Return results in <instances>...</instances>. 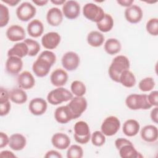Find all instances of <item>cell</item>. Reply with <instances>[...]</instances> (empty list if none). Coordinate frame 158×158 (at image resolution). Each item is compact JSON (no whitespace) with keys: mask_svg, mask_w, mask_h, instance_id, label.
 <instances>
[{"mask_svg":"<svg viewBox=\"0 0 158 158\" xmlns=\"http://www.w3.org/2000/svg\"><path fill=\"white\" fill-rule=\"evenodd\" d=\"M56 56L53 52L48 50L44 51L33 63L32 70L37 77H44L49 73L51 67L56 62Z\"/></svg>","mask_w":158,"mask_h":158,"instance_id":"1","label":"cell"},{"mask_svg":"<svg viewBox=\"0 0 158 158\" xmlns=\"http://www.w3.org/2000/svg\"><path fill=\"white\" fill-rule=\"evenodd\" d=\"M130 61L128 59L122 55L116 56L109 67V75L114 81L119 83V78L121 73L130 69Z\"/></svg>","mask_w":158,"mask_h":158,"instance_id":"2","label":"cell"},{"mask_svg":"<svg viewBox=\"0 0 158 158\" xmlns=\"http://www.w3.org/2000/svg\"><path fill=\"white\" fill-rule=\"evenodd\" d=\"M125 104L131 110H146L152 107L148 101V95L144 94H131L128 95L125 99Z\"/></svg>","mask_w":158,"mask_h":158,"instance_id":"3","label":"cell"},{"mask_svg":"<svg viewBox=\"0 0 158 158\" xmlns=\"http://www.w3.org/2000/svg\"><path fill=\"white\" fill-rule=\"evenodd\" d=\"M73 94L66 88L59 87L51 91L48 96L47 100L52 105H58L63 102H67L73 98Z\"/></svg>","mask_w":158,"mask_h":158,"instance_id":"4","label":"cell"},{"mask_svg":"<svg viewBox=\"0 0 158 158\" xmlns=\"http://www.w3.org/2000/svg\"><path fill=\"white\" fill-rule=\"evenodd\" d=\"M75 140L80 144L87 143L90 138L91 134L88 123L84 121L77 122L74 125Z\"/></svg>","mask_w":158,"mask_h":158,"instance_id":"5","label":"cell"},{"mask_svg":"<svg viewBox=\"0 0 158 158\" xmlns=\"http://www.w3.org/2000/svg\"><path fill=\"white\" fill-rule=\"evenodd\" d=\"M83 14L87 19L96 23L101 20L105 15L103 9L93 3L86 4L83 8Z\"/></svg>","mask_w":158,"mask_h":158,"instance_id":"6","label":"cell"},{"mask_svg":"<svg viewBox=\"0 0 158 158\" xmlns=\"http://www.w3.org/2000/svg\"><path fill=\"white\" fill-rule=\"evenodd\" d=\"M120 127L119 119L115 116H109L103 121L101 129V132L107 136L114 135L118 131Z\"/></svg>","mask_w":158,"mask_h":158,"instance_id":"7","label":"cell"},{"mask_svg":"<svg viewBox=\"0 0 158 158\" xmlns=\"http://www.w3.org/2000/svg\"><path fill=\"white\" fill-rule=\"evenodd\" d=\"M36 10L34 6L28 2H22L16 9L17 18L23 22L31 19L36 14Z\"/></svg>","mask_w":158,"mask_h":158,"instance_id":"8","label":"cell"},{"mask_svg":"<svg viewBox=\"0 0 158 158\" xmlns=\"http://www.w3.org/2000/svg\"><path fill=\"white\" fill-rule=\"evenodd\" d=\"M67 106L69 107L75 119L80 117L82 113L86 109L87 101L83 96H76L70 100Z\"/></svg>","mask_w":158,"mask_h":158,"instance_id":"9","label":"cell"},{"mask_svg":"<svg viewBox=\"0 0 158 158\" xmlns=\"http://www.w3.org/2000/svg\"><path fill=\"white\" fill-rule=\"evenodd\" d=\"M62 64L63 67L67 70H75L80 64V57L75 52H67L62 57Z\"/></svg>","mask_w":158,"mask_h":158,"instance_id":"10","label":"cell"},{"mask_svg":"<svg viewBox=\"0 0 158 158\" xmlns=\"http://www.w3.org/2000/svg\"><path fill=\"white\" fill-rule=\"evenodd\" d=\"M62 12L68 19L72 20L77 18L80 13V4L75 1H66L62 6Z\"/></svg>","mask_w":158,"mask_h":158,"instance_id":"11","label":"cell"},{"mask_svg":"<svg viewBox=\"0 0 158 158\" xmlns=\"http://www.w3.org/2000/svg\"><path fill=\"white\" fill-rule=\"evenodd\" d=\"M60 42V35L54 31L48 32L44 34L41 38V43L43 47L48 49H55Z\"/></svg>","mask_w":158,"mask_h":158,"instance_id":"12","label":"cell"},{"mask_svg":"<svg viewBox=\"0 0 158 158\" xmlns=\"http://www.w3.org/2000/svg\"><path fill=\"white\" fill-rule=\"evenodd\" d=\"M126 20L131 23H137L143 18V10L141 8L136 5H131L125 10Z\"/></svg>","mask_w":158,"mask_h":158,"instance_id":"13","label":"cell"},{"mask_svg":"<svg viewBox=\"0 0 158 158\" xmlns=\"http://www.w3.org/2000/svg\"><path fill=\"white\" fill-rule=\"evenodd\" d=\"M54 118L58 123L62 124L67 123L70 120L75 119L73 114L67 105L57 107L54 112Z\"/></svg>","mask_w":158,"mask_h":158,"instance_id":"14","label":"cell"},{"mask_svg":"<svg viewBox=\"0 0 158 158\" xmlns=\"http://www.w3.org/2000/svg\"><path fill=\"white\" fill-rule=\"evenodd\" d=\"M47 102L41 98H36L31 99L28 105L30 112L35 115H41L45 113L47 109Z\"/></svg>","mask_w":158,"mask_h":158,"instance_id":"15","label":"cell"},{"mask_svg":"<svg viewBox=\"0 0 158 158\" xmlns=\"http://www.w3.org/2000/svg\"><path fill=\"white\" fill-rule=\"evenodd\" d=\"M23 67V62L21 58L17 56H9L6 62V71L11 75L19 73Z\"/></svg>","mask_w":158,"mask_h":158,"instance_id":"16","label":"cell"},{"mask_svg":"<svg viewBox=\"0 0 158 158\" xmlns=\"http://www.w3.org/2000/svg\"><path fill=\"white\" fill-rule=\"evenodd\" d=\"M26 36L25 30L21 26L13 25L6 31V36L11 41H18L25 39Z\"/></svg>","mask_w":158,"mask_h":158,"instance_id":"17","label":"cell"},{"mask_svg":"<svg viewBox=\"0 0 158 158\" xmlns=\"http://www.w3.org/2000/svg\"><path fill=\"white\" fill-rule=\"evenodd\" d=\"M50 80L51 83L57 87L64 86L67 81L68 74L62 69H57L51 75Z\"/></svg>","mask_w":158,"mask_h":158,"instance_id":"18","label":"cell"},{"mask_svg":"<svg viewBox=\"0 0 158 158\" xmlns=\"http://www.w3.org/2000/svg\"><path fill=\"white\" fill-rule=\"evenodd\" d=\"M51 143L56 148L63 150L69 148L70 144V139L65 133H57L52 136Z\"/></svg>","mask_w":158,"mask_h":158,"instance_id":"19","label":"cell"},{"mask_svg":"<svg viewBox=\"0 0 158 158\" xmlns=\"http://www.w3.org/2000/svg\"><path fill=\"white\" fill-rule=\"evenodd\" d=\"M17 83L20 88L29 89L34 86L35 80L30 72L24 71L19 75L17 78Z\"/></svg>","mask_w":158,"mask_h":158,"instance_id":"20","label":"cell"},{"mask_svg":"<svg viewBox=\"0 0 158 158\" xmlns=\"http://www.w3.org/2000/svg\"><path fill=\"white\" fill-rule=\"evenodd\" d=\"M141 136L142 139L146 142H155L158 138V130L157 127L152 125L144 126L141 130Z\"/></svg>","mask_w":158,"mask_h":158,"instance_id":"21","label":"cell"},{"mask_svg":"<svg viewBox=\"0 0 158 158\" xmlns=\"http://www.w3.org/2000/svg\"><path fill=\"white\" fill-rule=\"evenodd\" d=\"M46 20L48 23L52 26L57 27L59 25L63 20V14L61 10L57 7L51 8L47 13Z\"/></svg>","mask_w":158,"mask_h":158,"instance_id":"22","label":"cell"},{"mask_svg":"<svg viewBox=\"0 0 158 158\" xmlns=\"http://www.w3.org/2000/svg\"><path fill=\"white\" fill-rule=\"evenodd\" d=\"M27 139L25 137L20 133L12 135L9 138V146L14 151L22 150L26 146Z\"/></svg>","mask_w":158,"mask_h":158,"instance_id":"23","label":"cell"},{"mask_svg":"<svg viewBox=\"0 0 158 158\" xmlns=\"http://www.w3.org/2000/svg\"><path fill=\"white\" fill-rule=\"evenodd\" d=\"M140 125L138 122L134 119H128L125 122L122 131L127 136H134L136 135L139 130Z\"/></svg>","mask_w":158,"mask_h":158,"instance_id":"24","label":"cell"},{"mask_svg":"<svg viewBox=\"0 0 158 158\" xmlns=\"http://www.w3.org/2000/svg\"><path fill=\"white\" fill-rule=\"evenodd\" d=\"M9 93L2 88H1L0 92V115L4 116L7 115L10 110V103Z\"/></svg>","mask_w":158,"mask_h":158,"instance_id":"25","label":"cell"},{"mask_svg":"<svg viewBox=\"0 0 158 158\" xmlns=\"http://www.w3.org/2000/svg\"><path fill=\"white\" fill-rule=\"evenodd\" d=\"M44 31V26L43 23L38 20L35 19L31 20L27 26V31L30 36L33 38L40 36Z\"/></svg>","mask_w":158,"mask_h":158,"instance_id":"26","label":"cell"},{"mask_svg":"<svg viewBox=\"0 0 158 158\" xmlns=\"http://www.w3.org/2000/svg\"><path fill=\"white\" fill-rule=\"evenodd\" d=\"M118 150L119 151L120 156L122 158L143 157V156L135 149L132 143L125 144Z\"/></svg>","mask_w":158,"mask_h":158,"instance_id":"27","label":"cell"},{"mask_svg":"<svg viewBox=\"0 0 158 158\" xmlns=\"http://www.w3.org/2000/svg\"><path fill=\"white\" fill-rule=\"evenodd\" d=\"M28 54V48L27 45L24 43H17L10 48L7 52V56H17L20 58H22Z\"/></svg>","mask_w":158,"mask_h":158,"instance_id":"28","label":"cell"},{"mask_svg":"<svg viewBox=\"0 0 158 158\" xmlns=\"http://www.w3.org/2000/svg\"><path fill=\"white\" fill-rule=\"evenodd\" d=\"M10 99L14 103L22 104L27 101V93L20 88H14L9 93Z\"/></svg>","mask_w":158,"mask_h":158,"instance_id":"29","label":"cell"},{"mask_svg":"<svg viewBox=\"0 0 158 158\" xmlns=\"http://www.w3.org/2000/svg\"><path fill=\"white\" fill-rule=\"evenodd\" d=\"M121 48L122 46L120 41L115 38H109L104 44V49L110 55L118 53L121 50Z\"/></svg>","mask_w":158,"mask_h":158,"instance_id":"30","label":"cell"},{"mask_svg":"<svg viewBox=\"0 0 158 158\" xmlns=\"http://www.w3.org/2000/svg\"><path fill=\"white\" fill-rule=\"evenodd\" d=\"M104 41V35L98 31H91L87 36V42L93 47L101 46L103 44Z\"/></svg>","mask_w":158,"mask_h":158,"instance_id":"31","label":"cell"},{"mask_svg":"<svg viewBox=\"0 0 158 158\" xmlns=\"http://www.w3.org/2000/svg\"><path fill=\"white\" fill-rule=\"evenodd\" d=\"M119 83L127 88H131L136 84V78L131 72L127 70L121 73Z\"/></svg>","mask_w":158,"mask_h":158,"instance_id":"32","label":"cell"},{"mask_svg":"<svg viewBox=\"0 0 158 158\" xmlns=\"http://www.w3.org/2000/svg\"><path fill=\"white\" fill-rule=\"evenodd\" d=\"M97 27L99 31L106 33L111 30L114 26V20L110 14H105L103 19L96 23Z\"/></svg>","mask_w":158,"mask_h":158,"instance_id":"33","label":"cell"},{"mask_svg":"<svg viewBox=\"0 0 158 158\" xmlns=\"http://www.w3.org/2000/svg\"><path fill=\"white\" fill-rule=\"evenodd\" d=\"M70 89L72 94H74L76 96H83L86 91L85 84L79 80L73 81L71 84Z\"/></svg>","mask_w":158,"mask_h":158,"instance_id":"34","label":"cell"},{"mask_svg":"<svg viewBox=\"0 0 158 158\" xmlns=\"http://www.w3.org/2000/svg\"><path fill=\"white\" fill-rule=\"evenodd\" d=\"M28 46V54L29 56H36L40 50V44L35 40L32 39L27 38L24 40L23 41Z\"/></svg>","mask_w":158,"mask_h":158,"instance_id":"35","label":"cell"},{"mask_svg":"<svg viewBox=\"0 0 158 158\" xmlns=\"http://www.w3.org/2000/svg\"><path fill=\"white\" fill-rule=\"evenodd\" d=\"M154 80L151 77H146L142 79L139 83V88L143 92L152 90L155 86Z\"/></svg>","mask_w":158,"mask_h":158,"instance_id":"36","label":"cell"},{"mask_svg":"<svg viewBox=\"0 0 158 158\" xmlns=\"http://www.w3.org/2000/svg\"><path fill=\"white\" fill-rule=\"evenodd\" d=\"M83 156V151L81 146L73 144L69 147L67 151L68 158H81Z\"/></svg>","mask_w":158,"mask_h":158,"instance_id":"37","label":"cell"},{"mask_svg":"<svg viewBox=\"0 0 158 158\" xmlns=\"http://www.w3.org/2000/svg\"><path fill=\"white\" fill-rule=\"evenodd\" d=\"M91 139L93 144L98 147L102 146L106 142L105 135L99 131H95L93 132Z\"/></svg>","mask_w":158,"mask_h":158,"instance_id":"38","label":"cell"},{"mask_svg":"<svg viewBox=\"0 0 158 158\" xmlns=\"http://www.w3.org/2000/svg\"><path fill=\"white\" fill-rule=\"evenodd\" d=\"M9 20V11L8 8L0 4V27H3L6 26Z\"/></svg>","mask_w":158,"mask_h":158,"instance_id":"39","label":"cell"},{"mask_svg":"<svg viewBox=\"0 0 158 158\" xmlns=\"http://www.w3.org/2000/svg\"><path fill=\"white\" fill-rule=\"evenodd\" d=\"M147 31L152 36H157L158 35V19L152 18L149 20L146 26Z\"/></svg>","mask_w":158,"mask_h":158,"instance_id":"40","label":"cell"},{"mask_svg":"<svg viewBox=\"0 0 158 158\" xmlns=\"http://www.w3.org/2000/svg\"><path fill=\"white\" fill-rule=\"evenodd\" d=\"M148 99L152 106L157 107L158 106V91H153L148 96Z\"/></svg>","mask_w":158,"mask_h":158,"instance_id":"41","label":"cell"},{"mask_svg":"<svg viewBox=\"0 0 158 158\" xmlns=\"http://www.w3.org/2000/svg\"><path fill=\"white\" fill-rule=\"evenodd\" d=\"M9 143V138L8 136L3 133L1 132L0 133V148H2L5 146H6Z\"/></svg>","mask_w":158,"mask_h":158,"instance_id":"42","label":"cell"},{"mask_svg":"<svg viewBox=\"0 0 158 158\" xmlns=\"http://www.w3.org/2000/svg\"><path fill=\"white\" fill-rule=\"evenodd\" d=\"M131 143H132L130 141H129L125 138H118L115 141V145L117 149H118L120 148H121L122 146H123L125 144H131Z\"/></svg>","mask_w":158,"mask_h":158,"instance_id":"43","label":"cell"},{"mask_svg":"<svg viewBox=\"0 0 158 158\" xmlns=\"http://www.w3.org/2000/svg\"><path fill=\"white\" fill-rule=\"evenodd\" d=\"M44 157L46 158H50V157H56V158H62V155L55 150H51L46 152V154L44 156Z\"/></svg>","mask_w":158,"mask_h":158,"instance_id":"44","label":"cell"},{"mask_svg":"<svg viewBox=\"0 0 158 158\" xmlns=\"http://www.w3.org/2000/svg\"><path fill=\"white\" fill-rule=\"evenodd\" d=\"M151 120L156 123L158 122V107H154L151 112Z\"/></svg>","mask_w":158,"mask_h":158,"instance_id":"45","label":"cell"},{"mask_svg":"<svg viewBox=\"0 0 158 158\" xmlns=\"http://www.w3.org/2000/svg\"><path fill=\"white\" fill-rule=\"evenodd\" d=\"M117 2L122 6L128 7L132 5L134 1L133 0H118L117 1Z\"/></svg>","mask_w":158,"mask_h":158,"instance_id":"46","label":"cell"},{"mask_svg":"<svg viewBox=\"0 0 158 158\" xmlns=\"http://www.w3.org/2000/svg\"><path fill=\"white\" fill-rule=\"evenodd\" d=\"M0 156L2 157H16V156L10 151H1Z\"/></svg>","mask_w":158,"mask_h":158,"instance_id":"47","label":"cell"},{"mask_svg":"<svg viewBox=\"0 0 158 158\" xmlns=\"http://www.w3.org/2000/svg\"><path fill=\"white\" fill-rule=\"evenodd\" d=\"M2 2L8 4L10 6H14L20 2V0H2Z\"/></svg>","mask_w":158,"mask_h":158,"instance_id":"48","label":"cell"},{"mask_svg":"<svg viewBox=\"0 0 158 158\" xmlns=\"http://www.w3.org/2000/svg\"><path fill=\"white\" fill-rule=\"evenodd\" d=\"M33 2L35 3V4H36L37 6H43L46 5L48 2V1H47V0H35V1H33Z\"/></svg>","mask_w":158,"mask_h":158,"instance_id":"49","label":"cell"},{"mask_svg":"<svg viewBox=\"0 0 158 158\" xmlns=\"http://www.w3.org/2000/svg\"><path fill=\"white\" fill-rule=\"evenodd\" d=\"M51 2L54 4H56V5H61V4H64L66 1L65 0H51Z\"/></svg>","mask_w":158,"mask_h":158,"instance_id":"50","label":"cell"}]
</instances>
